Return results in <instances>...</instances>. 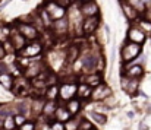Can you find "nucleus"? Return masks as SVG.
I'll return each mask as SVG.
<instances>
[{
	"label": "nucleus",
	"instance_id": "1",
	"mask_svg": "<svg viewBox=\"0 0 151 130\" xmlns=\"http://www.w3.org/2000/svg\"><path fill=\"white\" fill-rule=\"evenodd\" d=\"M15 28L18 29V32L27 40V41H35L40 35L38 29L35 28V25H32L31 22H27V21H16L15 24Z\"/></svg>",
	"mask_w": 151,
	"mask_h": 130
},
{
	"label": "nucleus",
	"instance_id": "2",
	"mask_svg": "<svg viewBox=\"0 0 151 130\" xmlns=\"http://www.w3.org/2000/svg\"><path fill=\"white\" fill-rule=\"evenodd\" d=\"M141 44H137V43H131V41H128V43L125 44L123 47H122V61L123 63H131V61H134L139 54H141Z\"/></svg>",
	"mask_w": 151,
	"mask_h": 130
},
{
	"label": "nucleus",
	"instance_id": "3",
	"mask_svg": "<svg viewBox=\"0 0 151 130\" xmlns=\"http://www.w3.org/2000/svg\"><path fill=\"white\" fill-rule=\"evenodd\" d=\"M43 51V45L38 43V41H32V43H27L24 48H21L18 51L19 57H24V59H34L37 56H40Z\"/></svg>",
	"mask_w": 151,
	"mask_h": 130
},
{
	"label": "nucleus",
	"instance_id": "4",
	"mask_svg": "<svg viewBox=\"0 0 151 130\" xmlns=\"http://www.w3.org/2000/svg\"><path fill=\"white\" fill-rule=\"evenodd\" d=\"M44 10L47 12V15L50 16L51 21H56V19H60V18H65V16H66V7L57 4V3L53 1V0L46 3Z\"/></svg>",
	"mask_w": 151,
	"mask_h": 130
},
{
	"label": "nucleus",
	"instance_id": "5",
	"mask_svg": "<svg viewBox=\"0 0 151 130\" xmlns=\"http://www.w3.org/2000/svg\"><path fill=\"white\" fill-rule=\"evenodd\" d=\"M99 60H100V57H99V56H94L93 53H85V54H82V57H81L82 69H84L87 73H93V72L97 69Z\"/></svg>",
	"mask_w": 151,
	"mask_h": 130
},
{
	"label": "nucleus",
	"instance_id": "6",
	"mask_svg": "<svg viewBox=\"0 0 151 130\" xmlns=\"http://www.w3.org/2000/svg\"><path fill=\"white\" fill-rule=\"evenodd\" d=\"M32 88H31V84L28 82V78H18V79H15V82H13V88H12V91H13V94L15 95H19V96H24V95H27L28 94V91H31Z\"/></svg>",
	"mask_w": 151,
	"mask_h": 130
},
{
	"label": "nucleus",
	"instance_id": "7",
	"mask_svg": "<svg viewBox=\"0 0 151 130\" xmlns=\"http://www.w3.org/2000/svg\"><path fill=\"white\" fill-rule=\"evenodd\" d=\"M100 25V18L96 15V16H87L84 21H82V32L85 35H91L97 31Z\"/></svg>",
	"mask_w": 151,
	"mask_h": 130
},
{
	"label": "nucleus",
	"instance_id": "8",
	"mask_svg": "<svg viewBox=\"0 0 151 130\" xmlns=\"http://www.w3.org/2000/svg\"><path fill=\"white\" fill-rule=\"evenodd\" d=\"M79 12L81 15H84L85 18L87 16H96L99 15V6L94 0H81V4H79Z\"/></svg>",
	"mask_w": 151,
	"mask_h": 130
},
{
	"label": "nucleus",
	"instance_id": "9",
	"mask_svg": "<svg viewBox=\"0 0 151 130\" xmlns=\"http://www.w3.org/2000/svg\"><path fill=\"white\" fill-rule=\"evenodd\" d=\"M10 44L13 45V48H15V51L18 53L21 48H24L25 47V44H27V40L18 32V29L16 28H10V34H9V38H7Z\"/></svg>",
	"mask_w": 151,
	"mask_h": 130
},
{
	"label": "nucleus",
	"instance_id": "10",
	"mask_svg": "<svg viewBox=\"0 0 151 130\" xmlns=\"http://www.w3.org/2000/svg\"><path fill=\"white\" fill-rule=\"evenodd\" d=\"M51 26H53V31L56 35L59 37H65L68 35V29H69V19L66 18H60V19H56L51 22Z\"/></svg>",
	"mask_w": 151,
	"mask_h": 130
},
{
	"label": "nucleus",
	"instance_id": "11",
	"mask_svg": "<svg viewBox=\"0 0 151 130\" xmlns=\"http://www.w3.org/2000/svg\"><path fill=\"white\" fill-rule=\"evenodd\" d=\"M43 63L41 61H32L29 63L27 67H24V76L28 78V79H32V78H37L40 73H43Z\"/></svg>",
	"mask_w": 151,
	"mask_h": 130
},
{
	"label": "nucleus",
	"instance_id": "12",
	"mask_svg": "<svg viewBox=\"0 0 151 130\" xmlns=\"http://www.w3.org/2000/svg\"><path fill=\"white\" fill-rule=\"evenodd\" d=\"M110 95H111V89L107 85H104V84H100V85L94 86L93 92H91V98L94 101H103V99H106Z\"/></svg>",
	"mask_w": 151,
	"mask_h": 130
},
{
	"label": "nucleus",
	"instance_id": "13",
	"mask_svg": "<svg viewBox=\"0 0 151 130\" xmlns=\"http://www.w3.org/2000/svg\"><path fill=\"white\" fill-rule=\"evenodd\" d=\"M76 88L78 85L75 84H65L59 88V96L62 101H68V99H72L75 95H76Z\"/></svg>",
	"mask_w": 151,
	"mask_h": 130
},
{
	"label": "nucleus",
	"instance_id": "14",
	"mask_svg": "<svg viewBox=\"0 0 151 130\" xmlns=\"http://www.w3.org/2000/svg\"><path fill=\"white\" fill-rule=\"evenodd\" d=\"M128 41L142 45V43L145 41V32L139 26H131L128 31Z\"/></svg>",
	"mask_w": 151,
	"mask_h": 130
},
{
	"label": "nucleus",
	"instance_id": "15",
	"mask_svg": "<svg viewBox=\"0 0 151 130\" xmlns=\"http://www.w3.org/2000/svg\"><path fill=\"white\" fill-rule=\"evenodd\" d=\"M122 9H123V13L125 16L131 21V22H135L138 18H139V10L129 1H122Z\"/></svg>",
	"mask_w": 151,
	"mask_h": 130
},
{
	"label": "nucleus",
	"instance_id": "16",
	"mask_svg": "<svg viewBox=\"0 0 151 130\" xmlns=\"http://www.w3.org/2000/svg\"><path fill=\"white\" fill-rule=\"evenodd\" d=\"M56 108H57V104L54 99H47L43 105V110H41V116L46 117V119H51L54 117V113H56Z\"/></svg>",
	"mask_w": 151,
	"mask_h": 130
},
{
	"label": "nucleus",
	"instance_id": "17",
	"mask_svg": "<svg viewBox=\"0 0 151 130\" xmlns=\"http://www.w3.org/2000/svg\"><path fill=\"white\" fill-rule=\"evenodd\" d=\"M122 88L128 92V94H135L138 91V79H132V78H123L122 79Z\"/></svg>",
	"mask_w": 151,
	"mask_h": 130
},
{
	"label": "nucleus",
	"instance_id": "18",
	"mask_svg": "<svg viewBox=\"0 0 151 130\" xmlns=\"http://www.w3.org/2000/svg\"><path fill=\"white\" fill-rule=\"evenodd\" d=\"M126 76L128 78H132V79H139L142 75H144V69L142 66L139 64H132V66H128L126 67Z\"/></svg>",
	"mask_w": 151,
	"mask_h": 130
},
{
	"label": "nucleus",
	"instance_id": "19",
	"mask_svg": "<svg viewBox=\"0 0 151 130\" xmlns=\"http://www.w3.org/2000/svg\"><path fill=\"white\" fill-rule=\"evenodd\" d=\"M13 82H15V78H13V75H12L10 72L0 73V85L4 88L6 91H12Z\"/></svg>",
	"mask_w": 151,
	"mask_h": 130
},
{
	"label": "nucleus",
	"instance_id": "20",
	"mask_svg": "<svg viewBox=\"0 0 151 130\" xmlns=\"http://www.w3.org/2000/svg\"><path fill=\"white\" fill-rule=\"evenodd\" d=\"M91 92H93V88L90 85H87L85 82L79 84L76 88V95L79 96V99H88L91 98Z\"/></svg>",
	"mask_w": 151,
	"mask_h": 130
},
{
	"label": "nucleus",
	"instance_id": "21",
	"mask_svg": "<svg viewBox=\"0 0 151 130\" xmlns=\"http://www.w3.org/2000/svg\"><path fill=\"white\" fill-rule=\"evenodd\" d=\"M72 117V114L68 111V108L65 107V105H57V108H56V113H54V119L57 120V121H68L69 119Z\"/></svg>",
	"mask_w": 151,
	"mask_h": 130
},
{
	"label": "nucleus",
	"instance_id": "22",
	"mask_svg": "<svg viewBox=\"0 0 151 130\" xmlns=\"http://www.w3.org/2000/svg\"><path fill=\"white\" fill-rule=\"evenodd\" d=\"M78 56H79V47L75 45V44H70L66 50V61L68 63H75L78 60Z\"/></svg>",
	"mask_w": 151,
	"mask_h": 130
},
{
	"label": "nucleus",
	"instance_id": "23",
	"mask_svg": "<svg viewBox=\"0 0 151 130\" xmlns=\"http://www.w3.org/2000/svg\"><path fill=\"white\" fill-rule=\"evenodd\" d=\"M65 107L68 108V111H69L72 116H76V113H79V110H81V101L72 98V99L68 101V104H66Z\"/></svg>",
	"mask_w": 151,
	"mask_h": 130
},
{
	"label": "nucleus",
	"instance_id": "24",
	"mask_svg": "<svg viewBox=\"0 0 151 130\" xmlns=\"http://www.w3.org/2000/svg\"><path fill=\"white\" fill-rule=\"evenodd\" d=\"M84 82H85L87 85H90L91 88H94L101 84V78L99 73H94V72H93V73H88V76L84 79Z\"/></svg>",
	"mask_w": 151,
	"mask_h": 130
},
{
	"label": "nucleus",
	"instance_id": "25",
	"mask_svg": "<svg viewBox=\"0 0 151 130\" xmlns=\"http://www.w3.org/2000/svg\"><path fill=\"white\" fill-rule=\"evenodd\" d=\"M1 129L3 130H15L16 129V124H15V119H13V116H7V117L3 119Z\"/></svg>",
	"mask_w": 151,
	"mask_h": 130
},
{
	"label": "nucleus",
	"instance_id": "26",
	"mask_svg": "<svg viewBox=\"0 0 151 130\" xmlns=\"http://www.w3.org/2000/svg\"><path fill=\"white\" fill-rule=\"evenodd\" d=\"M78 127H79V120L75 116H72L68 121H65V130H78Z\"/></svg>",
	"mask_w": 151,
	"mask_h": 130
},
{
	"label": "nucleus",
	"instance_id": "27",
	"mask_svg": "<svg viewBox=\"0 0 151 130\" xmlns=\"http://www.w3.org/2000/svg\"><path fill=\"white\" fill-rule=\"evenodd\" d=\"M44 95H46L47 99H56V96L59 95V86L50 85V86L47 88V91L44 92Z\"/></svg>",
	"mask_w": 151,
	"mask_h": 130
},
{
	"label": "nucleus",
	"instance_id": "28",
	"mask_svg": "<svg viewBox=\"0 0 151 130\" xmlns=\"http://www.w3.org/2000/svg\"><path fill=\"white\" fill-rule=\"evenodd\" d=\"M135 22H138V26L144 32H151V21H148V19H137Z\"/></svg>",
	"mask_w": 151,
	"mask_h": 130
},
{
	"label": "nucleus",
	"instance_id": "29",
	"mask_svg": "<svg viewBox=\"0 0 151 130\" xmlns=\"http://www.w3.org/2000/svg\"><path fill=\"white\" fill-rule=\"evenodd\" d=\"M91 117H93L99 124H104V123L107 121V119H106V116H104L103 113H97V111H94V113H91Z\"/></svg>",
	"mask_w": 151,
	"mask_h": 130
},
{
	"label": "nucleus",
	"instance_id": "30",
	"mask_svg": "<svg viewBox=\"0 0 151 130\" xmlns=\"http://www.w3.org/2000/svg\"><path fill=\"white\" fill-rule=\"evenodd\" d=\"M13 119H15V124H16V127L21 126V124H24V123L27 121V116H24V114H21V113H16V114L13 116Z\"/></svg>",
	"mask_w": 151,
	"mask_h": 130
},
{
	"label": "nucleus",
	"instance_id": "31",
	"mask_svg": "<svg viewBox=\"0 0 151 130\" xmlns=\"http://www.w3.org/2000/svg\"><path fill=\"white\" fill-rule=\"evenodd\" d=\"M18 130H35V123H32V121H25L24 124L18 126Z\"/></svg>",
	"mask_w": 151,
	"mask_h": 130
},
{
	"label": "nucleus",
	"instance_id": "32",
	"mask_svg": "<svg viewBox=\"0 0 151 130\" xmlns=\"http://www.w3.org/2000/svg\"><path fill=\"white\" fill-rule=\"evenodd\" d=\"M90 129H93V126H91V123L88 120H85V119L79 120V127H78V130H90Z\"/></svg>",
	"mask_w": 151,
	"mask_h": 130
},
{
	"label": "nucleus",
	"instance_id": "33",
	"mask_svg": "<svg viewBox=\"0 0 151 130\" xmlns=\"http://www.w3.org/2000/svg\"><path fill=\"white\" fill-rule=\"evenodd\" d=\"M51 129L53 130H65V124H62V121H53L51 123Z\"/></svg>",
	"mask_w": 151,
	"mask_h": 130
},
{
	"label": "nucleus",
	"instance_id": "34",
	"mask_svg": "<svg viewBox=\"0 0 151 130\" xmlns=\"http://www.w3.org/2000/svg\"><path fill=\"white\" fill-rule=\"evenodd\" d=\"M6 72H10L9 70V64H6L3 60H0V73H6Z\"/></svg>",
	"mask_w": 151,
	"mask_h": 130
},
{
	"label": "nucleus",
	"instance_id": "35",
	"mask_svg": "<svg viewBox=\"0 0 151 130\" xmlns=\"http://www.w3.org/2000/svg\"><path fill=\"white\" fill-rule=\"evenodd\" d=\"M142 13H144V16H145V19H148L151 21V7L150 6H147L144 10H142Z\"/></svg>",
	"mask_w": 151,
	"mask_h": 130
},
{
	"label": "nucleus",
	"instance_id": "36",
	"mask_svg": "<svg viewBox=\"0 0 151 130\" xmlns=\"http://www.w3.org/2000/svg\"><path fill=\"white\" fill-rule=\"evenodd\" d=\"M53 1H56L57 4H60V6H63V7H68V6L70 4V0H53Z\"/></svg>",
	"mask_w": 151,
	"mask_h": 130
},
{
	"label": "nucleus",
	"instance_id": "37",
	"mask_svg": "<svg viewBox=\"0 0 151 130\" xmlns=\"http://www.w3.org/2000/svg\"><path fill=\"white\" fill-rule=\"evenodd\" d=\"M7 54H6V51H4V47H3V43L0 41V60H4V57H6Z\"/></svg>",
	"mask_w": 151,
	"mask_h": 130
},
{
	"label": "nucleus",
	"instance_id": "38",
	"mask_svg": "<svg viewBox=\"0 0 151 130\" xmlns=\"http://www.w3.org/2000/svg\"><path fill=\"white\" fill-rule=\"evenodd\" d=\"M90 130H96V129H94V127H93V129H90Z\"/></svg>",
	"mask_w": 151,
	"mask_h": 130
}]
</instances>
